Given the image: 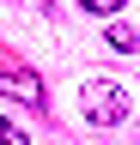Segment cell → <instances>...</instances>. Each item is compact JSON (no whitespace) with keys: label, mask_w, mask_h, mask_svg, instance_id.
I'll use <instances>...</instances> for the list:
<instances>
[{"label":"cell","mask_w":140,"mask_h":145,"mask_svg":"<svg viewBox=\"0 0 140 145\" xmlns=\"http://www.w3.org/2000/svg\"><path fill=\"white\" fill-rule=\"evenodd\" d=\"M0 91H6V97H19V103H43V79H37L25 61H12L6 48H0Z\"/></svg>","instance_id":"2"},{"label":"cell","mask_w":140,"mask_h":145,"mask_svg":"<svg viewBox=\"0 0 140 145\" xmlns=\"http://www.w3.org/2000/svg\"><path fill=\"white\" fill-rule=\"evenodd\" d=\"M104 36H110V48H122V54H134V48H140V30H134V24H110Z\"/></svg>","instance_id":"3"},{"label":"cell","mask_w":140,"mask_h":145,"mask_svg":"<svg viewBox=\"0 0 140 145\" xmlns=\"http://www.w3.org/2000/svg\"><path fill=\"white\" fill-rule=\"evenodd\" d=\"M0 145H31V139H25V133H19L12 121H0Z\"/></svg>","instance_id":"5"},{"label":"cell","mask_w":140,"mask_h":145,"mask_svg":"<svg viewBox=\"0 0 140 145\" xmlns=\"http://www.w3.org/2000/svg\"><path fill=\"white\" fill-rule=\"evenodd\" d=\"M79 6H85V12H122L128 0H79Z\"/></svg>","instance_id":"4"},{"label":"cell","mask_w":140,"mask_h":145,"mask_svg":"<svg viewBox=\"0 0 140 145\" xmlns=\"http://www.w3.org/2000/svg\"><path fill=\"white\" fill-rule=\"evenodd\" d=\"M79 115L92 121V127L128 121V91H122L116 79H85V85H79Z\"/></svg>","instance_id":"1"}]
</instances>
